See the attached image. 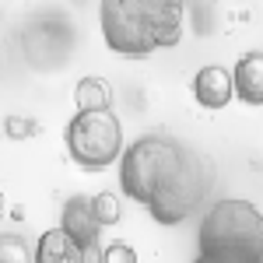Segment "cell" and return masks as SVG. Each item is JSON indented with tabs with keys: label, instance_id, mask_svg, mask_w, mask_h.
Here are the masks:
<instances>
[{
	"label": "cell",
	"instance_id": "1",
	"mask_svg": "<svg viewBox=\"0 0 263 263\" xmlns=\"http://www.w3.org/2000/svg\"><path fill=\"white\" fill-rule=\"evenodd\" d=\"M120 190L144 203L158 224L176 228L207 203L214 190V165L197 147L168 134H144L123 151Z\"/></svg>",
	"mask_w": 263,
	"mask_h": 263
},
{
	"label": "cell",
	"instance_id": "2",
	"mask_svg": "<svg viewBox=\"0 0 263 263\" xmlns=\"http://www.w3.org/2000/svg\"><path fill=\"white\" fill-rule=\"evenodd\" d=\"M186 0H99L102 42L116 53L141 60L182 39Z\"/></svg>",
	"mask_w": 263,
	"mask_h": 263
},
{
	"label": "cell",
	"instance_id": "3",
	"mask_svg": "<svg viewBox=\"0 0 263 263\" xmlns=\"http://www.w3.org/2000/svg\"><path fill=\"white\" fill-rule=\"evenodd\" d=\"M197 246L193 263H263V214L239 197L214 200L200 218Z\"/></svg>",
	"mask_w": 263,
	"mask_h": 263
},
{
	"label": "cell",
	"instance_id": "4",
	"mask_svg": "<svg viewBox=\"0 0 263 263\" xmlns=\"http://www.w3.org/2000/svg\"><path fill=\"white\" fill-rule=\"evenodd\" d=\"M63 141H67V155L84 172H102L123 158V126L109 109L74 112V120L63 130Z\"/></svg>",
	"mask_w": 263,
	"mask_h": 263
},
{
	"label": "cell",
	"instance_id": "5",
	"mask_svg": "<svg viewBox=\"0 0 263 263\" xmlns=\"http://www.w3.org/2000/svg\"><path fill=\"white\" fill-rule=\"evenodd\" d=\"M60 228H67L78 242L88 249V260L91 263H102V249H99V235L105 224L99 221V214H95V203H91V197H84V193H78V197H70V200L63 203V218H60Z\"/></svg>",
	"mask_w": 263,
	"mask_h": 263
},
{
	"label": "cell",
	"instance_id": "6",
	"mask_svg": "<svg viewBox=\"0 0 263 263\" xmlns=\"http://www.w3.org/2000/svg\"><path fill=\"white\" fill-rule=\"evenodd\" d=\"M235 95V81H232V74L218 67V63H207L197 70V78H193V99L200 102L203 109H224L228 102Z\"/></svg>",
	"mask_w": 263,
	"mask_h": 263
},
{
	"label": "cell",
	"instance_id": "7",
	"mask_svg": "<svg viewBox=\"0 0 263 263\" xmlns=\"http://www.w3.org/2000/svg\"><path fill=\"white\" fill-rule=\"evenodd\" d=\"M35 263H91L84 249L67 228H49L35 242Z\"/></svg>",
	"mask_w": 263,
	"mask_h": 263
},
{
	"label": "cell",
	"instance_id": "8",
	"mask_svg": "<svg viewBox=\"0 0 263 263\" xmlns=\"http://www.w3.org/2000/svg\"><path fill=\"white\" fill-rule=\"evenodd\" d=\"M232 81L246 105H263V53H246L232 70Z\"/></svg>",
	"mask_w": 263,
	"mask_h": 263
},
{
	"label": "cell",
	"instance_id": "9",
	"mask_svg": "<svg viewBox=\"0 0 263 263\" xmlns=\"http://www.w3.org/2000/svg\"><path fill=\"white\" fill-rule=\"evenodd\" d=\"M74 105L78 112H95V109H109L112 105V88L105 78H81L74 88Z\"/></svg>",
	"mask_w": 263,
	"mask_h": 263
},
{
	"label": "cell",
	"instance_id": "10",
	"mask_svg": "<svg viewBox=\"0 0 263 263\" xmlns=\"http://www.w3.org/2000/svg\"><path fill=\"white\" fill-rule=\"evenodd\" d=\"M0 263H35V253H28L21 235L0 232Z\"/></svg>",
	"mask_w": 263,
	"mask_h": 263
},
{
	"label": "cell",
	"instance_id": "11",
	"mask_svg": "<svg viewBox=\"0 0 263 263\" xmlns=\"http://www.w3.org/2000/svg\"><path fill=\"white\" fill-rule=\"evenodd\" d=\"M91 203H95V214H99V221L105 224V228L120 221V200H116L112 193H95Z\"/></svg>",
	"mask_w": 263,
	"mask_h": 263
},
{
	"label": "cell",
	"instance_id": "12",
	"mask_svg": "<svg viewBox=\"0 0 263 263\" xmlns=\"http://www.w3.org/2000/svg\"><path fill=\"white\" fill-rule=\"evenodd\" d=\"M102 263H137V253L126 242H112L102 249Z\"/></svg>",
	"mask_w": 263,
	"mask_h": 263
}]
</instances>
